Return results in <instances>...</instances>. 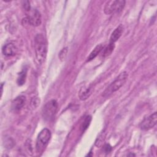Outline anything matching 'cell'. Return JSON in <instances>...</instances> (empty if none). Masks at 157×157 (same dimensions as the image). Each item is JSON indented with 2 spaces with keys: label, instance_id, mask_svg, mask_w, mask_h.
Masks as SVG:
<instances>
[{
  "label": "cell",
  "instance_id": "e0dca14e",
  "mask_svg": "<svg viewBox=\"0 0 157 157\" xmlns=\"http://www.w3.org/2000/svg\"><path fill=\"white\" fill-rule=\"evenodd\" d=\"M67 47H64L59 52V58L60 59L61 61H63L65 59L66 56H67Z\"/></svg>",
  "mask_w": 157,
  "mask_h": 157
},
{
  "label": "cell",
  "instance_id": "52a82bcc",
  "mask_svg": "<svg viewBox=\"0 0 157 157\" xmlns=\"http://www.w3.org/2000/svg\"><path fill=\"white\" fill-rule=\"evenodd\" d=\"M157 122V113L154 112L148 117L144 119L141 122L140 127L143 130H148L153 128Z\"/></svg>",
  "mask_w": 157,
  "mask_h": 157
},
{
  "label": "cell",
  "instance_id": "3957f363",
  "mask_svg": "<svg viewBox=\"0 0 157 157\" xmlns=\"http://www.w3.org/2000/svg\"><path fill=\"white\" fill-rule=\"evenodd\" d=\"M50 137L51 132L47 128L43 129L39 132L37 138L36 145V148L37 153H42L45 150L50 139Z\"/></svg>",
  "mask_w": 157,
  "mask_h": 157
},
{
  "label": "cell",
  "instance_id": "ba28073f",
  "mask_svg": "<svg viewBox=\"0 0 157 157\" xmlns=\"http://www.w3.org/2000/svg\"><path fill=\"white\" fill-rule=\"evenodd\" d=\"M26 102V98L24 96H19L17 97L12 102L11 104V109L14 112H17L21 110V109L25 105Z\"/></svg>",
  "mask_w": 157,
  "mask_h": 157
},
{
  "label": "cell",
  "instance_id": "8992f818",
  "mask_svg": "<svg viewBox=\"0 0 157 157\" xmlns=\"http://www.w3.org/2000/svg\"><path fill=\"white\" fill-rule=\"evenodd\" d=\"M23 24L29 25L33 26H38L41 24V15L40 12L34 10L31 15L26 16L22 20Z\"/></svg>",
  "mask_w": 157,
  "mask_h": 157
},
{
  "label": "cell",
  "instance_id": "6da1fadb",
  "mask_svg": "<svg viewBox=\"0 0 157 157\" xmlns=\"http://www.w3.org/2000/svg\"><path fill=\"white\" fill-rule=\"evenodd\" d=\"M34 50L36 59L39 63L45 60L47 53V42L42 34H37L34 39Z\"/></svg>",
  "mask_w": 157,
  "mask_h": 157
},
{
  "label": "cell",
  "instance_id": "ffe728a7",
  "mask_svg": "<svg viewBox=\"0 0 157 157\" xmlns=\"http://www.w3.org/2000/svg\"><path fill=\"white\" fill-rule=\"evenodd\" d=\"M112 150V147L109 144H106L104 146V151L105 153H109Z\"/></svg>",
  "mask_w": 157,
  "mask_h": 157
},
{
  "label": "cell",
  "instance_id": "d6986e66",
  "mask_svg": "<svg viewBox=\"0 0 157 157\" xmlns=\"http://www.w3.org/2000/svg\"><path fill=\"white\" fill-rule=\"evenodd\" d=\"M22 5L23 6V8L28 11L30 10V2L28 1H25L22 2Z\"/></svg>",
  "mask_w": 157,
  "mask_h": 157
},
{
  "label": "cell",
  "instance_id": "8fae6325",
  "mask_svg": "<svg viewBox=\"0 0 157 157\" xmlns=\"http://www.w3.org/2000/svg\"><path fill=\"white\" fill-rule=\"evenodd\" d=\"M123 32V26L122 25H120L117 26L111 34L110 37V43H114L117 42L121 37Z\"/></svg>",
  "mask_w": 157,
  "mask_h": 157
},
{
  "label": "cell",
  "instance_id": "9c48e42d",
  "mask_svg": "<svg viewBox=\"0 0 157 157\" xmlns=\"http://www.w3.org/2000/svg\"><path fill=\"white\" fill-rule=\"evenodd\" d=\"M93 91V88L91 85L84 86L80 88L78 91L79 99L82 101L86 100L92 94Z\"/></svg>",
  "mask_w": 157,
  "mask_h": 157
},
{
  "label": "cell",
  "instance_id": "7c38bea8",
  "mask_svg": "<svg viewBox=\"0 0 157 157\" xmlns=\"http://www.w3.org/2000/svg\"><path fill=\"white\" fill-rule=\"evenodd\" d=\"M104 48V46L102 44H100L98 45H96L94 48L92 50V52L90 53V55L88 56L86 61H90L92 59H93L95 57H96L98 54L101 52V50Z\"/></svg>",
  "mask_w": 157,
  "mask_h": 157
},
{
  "label": "cell",
  "instance_id": "30bf717a",
  "mask_svg": "<svg viewBox=\"0 0 157 157\" xmlns=\"http://www.w3.org/2000/svg\"><path fill=\"white\" fill-rule=\"evenodd\" d=\"M2 53L6 56H12L15 55L17 52V48L12 43H9L4 45L2 49Z\"/></svg>",
  "mask_w": 157,
  "mask_h": 157
},
{
  "label": "cell",
  "instance_id": "9a60e30c",
  "mask_svg": "<svg viewBox=\"0 0 157 157\" xmlns=\"http://www.w3.org/2000/svg\"><path fill=\"white\" fill-rule=\"evenodd\" d=\"M91 121V117L90 115H88L85 117V118L81 126V129H82V132H84L88 128V127L89 126V125L90 124Z\"/></svg>",
  "mask_w": 157,
  "mask_h": 157
},
{
  "label": "cell",
  "instance_id": "5b68a950",
  "mask_svg": "<svg viewBox=\"0 0 157 157\" xmlns=\"http://www.w3.org/2000/svg\"><path fill=\"white\" fill-rule=\"evenodd\" d=\"M125 1L123 0H115L107 1L104 6V11L107 15H110L116 12H120L124 7Z\"/></svg>",
  "mask_w": 157,
  "mask_h": 157
},
{
  "label": "cell",
  "instance_id": "5bb4252c",
  "mask_svg": "<svg viewBox=\"0 0 157 157\" xmlns=\"http://www.w3.org/2000/svg\"><path fill=\"white\" fill-rule=\"evenodd\" d=\"M105 132L104 131L103 132H102L99 136L97 137L96 141H95V145L98 147H101L103 145V144L105 140Z\"/></svg>",
  "mask_w": 157,
  "mask_h": 157
},
{
  "label": "cell",
  "instance_id": "4fadbf2b",
  "mask_svg": "<svg viewBox=\"0 0 157 157\" xmlns=\"http://www.w3.org/2000/svg\"><path fill=\"white\" fill-rule=\"evenodd\" d=\"M115 48V44L114 43H109V44L104 48L102 53V56L103 57H106L109 56L112 52L113 51Z\"/></svg>",
  "mask_w": 157,
  "mask_h": 157
},
{
  "label": "cell",
  "instance_id": "ac0fdd59",
  "mask_svg": "<svg viewBox=\"0 0 157 157\" xmlns=\"http://www.w3.org/2000/svg\"><path fill=\"white\" fill-rule=\"evenodd\" d=\"M39 104H40V99H39V98L34 97L32 99L31 102V105L33 108H34V109L36 108L39 105Z\"/></svg>",
  "mask_w": 157,
  "mask_h": 157
},
{
  "label": "cell",
  "instance_id": "277c9868",
  "mask_svg": "<svg viewBox=\"0 0 157 157\" xmlns=\"http://www.w3.org/2000/svg\"><path fill=\"white\" fill-rule=\"evenodd\" d=\"M58 110V102L55 99H52L47 102L42 109V117L46 121L52 120Z\"/></svg>",
  "mask_w": 157,
  "mask_h": 157
},
{
  "label": "cell",
  "instance_id": "7a4b0ae2",
  "mask_svg": "<svg viewBox=\"0 0 157 157\" xmlns=\"http://www.w3.org/2000/svg\"><path fill=\"white\" fill-rule=\"evenodd\" d=\"M128 78V72L124 71L120 73L118 77L112 82L102 93V96L103 97H108L117 90H118L127 81Z\"/></svg>",
  "mask_w": 157,
  "mask_h": 157
},
{
  "label": "cell",
  "instance_id": "2e32d148",
  "mask_svg": "<svg viewBox=\"0 0 157 157\" xmlns=\"http://www.w3.org/2000/svg\"><path fill=\"white\" fill-rule=\"evenodd\" d=\"M26 72L25 71H22L20 75H19V77L18 78V80H17V83L18 84V85H22L25 83V79H26Z\"/></svg>",
  "mask_w": 157,
  "mask_h": 157
}]
</instances>
